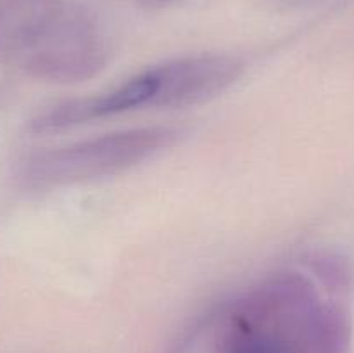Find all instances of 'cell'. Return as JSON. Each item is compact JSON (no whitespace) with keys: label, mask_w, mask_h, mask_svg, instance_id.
I'll use <instances>...</instances> for the list:
<instances>
[{"label":"cell","mask_w":354,"mask_h":353,"mask_svg":"<svg viewBox=\"0 0 354 353\" xmlns=\"http://www.w3.org/2000/svg\"><path fill=\"white\" fill-rule=\"evenodd\" d=\"M182 130L169 125L135 127L44 149L21 161L17 180L28 189H57L118 175L175 145Z\"/></svg>","instance_id":"6da1fadb"},{"label":"cell","mask_w":354,"mask_h":353,"mask_svg":"<svg viewBox=\"0 0 354 353\" xmlns=\"http://www.w3.org/2000/svg\"><path fill=\"white\" fill-rule=\"evenodd\" d=\"M159 92L154 107L183 109L209 102L227 92L244 75L242 59L220 54L187 55L156 66Z\"/></svg>","instance_id":"7a4b0ae2"},{"label":"cell","mask_w":354,"mask_h":353,"mask_svg":"<svg viewBox=\"0 0 354 353\" xmlns=\"http://www.w3.org/2000/svg\"><path fill=\"white\" fill-rule=\"evenodd\" d=\"M304 265L328 293L339 294L349 289L353 270L341 253L328 249L313 251L304 258Z\"/></svg>","instance_id":"3957f363"}]
</instances>
